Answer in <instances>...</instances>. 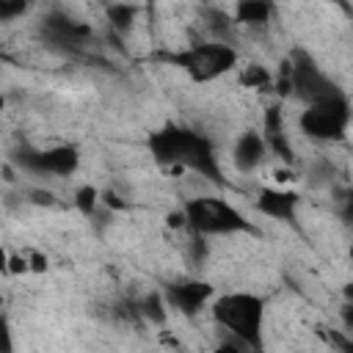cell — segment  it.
Masks as SVG:
<instances>
[{"instance_id": "obj_1", "label": "cell", "mask_w": 353, "mask_h": 353, "mask_svg": "<svg viewBox=\"0 0 353 353\" xmlns=\"http://www.w3.org/2000/svg\"><path fill=\"white\" fill-rule=\"evenodd\" d=\"M212 317L229 336L240 339L245 347L262 345V323H265V301L254 292H223L212 298Z\"/></svg>"}, {"instance_id": "obj_2", "label": "cell", "mask_w": 353, "mask_h": 353, "mask_svg": "<svg viewBox=\"0 0 353 353\" xmlns=\"http://www.w3.org/2000/svg\"><path fill=\"white\" fill-rule=\"evenodd\" d=\"M171 66L182 69L190 80L196 83H210L237 66V50L229 47L226 41H199L185 50L163 55Z\"/></svg>"}, {"instance_id": "obj_3", "label": "cell", "mask_w": 353, "mask_h": 353, "mask_svg": "<svg viewBox=\"0 0 353 353\" xmlns=\"http://www.w3.org/2000/svg\"><path fill=\"white\" fill-rule=\"evenodd\" d=\"M188 212V229L196 234H237V232H254V226L245 221L240 210H234L223 199L212 196H193L185 201Z\"/></svg>"}, {"instance_id": "obj_4", "label": "cell", "mask_w": 353, "mask_h": 353, "mask_svg": "<svg viewBox=\"0 0 353 353\" xmlns=\"http://www.w3.org/2000/svg\"><path fill=\"white\" fill-rule=\"evenodd\" d=\"M301 130L314 141H342L350 124V105L339 91H331L306 105L298 119Z\"/></svg>"}, {"instance_id": "obj_5", "label": "cell", "mask_w": 353, "mask_h": 353, "mask_svg": "<svg viewBox=\"0 0 353 353\" xmlns=\"http://www.w3.org/2000/svg\"><path fill=\"white\" fill-rule=\"evenodd\" d=\"M193 138H196L193 130H185V127H176V124H165L157 132H152L149 149H152V154H154L157 163L182 168V160H185Z\"/></svg>"}, {"instance_id": "obj_6", "label": "cell", "mask_w": 353, "mask_h": 353, "mask_svg": "<svg viewBox=\"0 0 353 353\" xmlns=\"http://www.w3.org/2000/svg\"><path fill=\"white\" fill-rule=\"evenodd\" d=\"M290 63H292V94H298L306 105L331 94V91H336L306 52H295L290 58Z\"/></svg>"}, {"instance_id": "obj_7", "label": "cell", "mask_w": 353, "mask_h": 353, "mask_svg": "<svg viewBox=\"0 0 353 353\" xmlns=\"http://www.w3.org/2000/svg\"><path fill=\"white\" fill-rule=\"evenodd\" d=\"M22 163L30 171L39 174H50V176H69L77 171L80 165V152L72 143H61V146H50L41 152H28L22 154Z\"/></svg>"}, {"instance_id": "obj_8", "label": "cell", "mask_w": 353, "mask_h": 353, "mask_svg": "<svg viewBox=\"0 0 353 353\" xmlns=\"http://www.w3.org/2000/svg\"><path fill=\"white\" fill-rule=\"evenodd\" d=\"M165 301L185 317H193L212 301V287L207 281H176L165 287Z\"/></svg>"}, {"instance_id": "obj_9", "label": "cell", "mask_w": 353, "mask_h": 353, "mask_svg": "<svg viewBox=\"0 0 353 353\" xmlns=\"http://www.w3.org/2000/svg\"><path fill=\"white\" fill-rule=\"evenodd\" d=\"M256 210L276 221H295L298 212V193L290 188H262L256 196Z\"/></svg>"}, {"instance_id": "obj_10", "label": "cell", "mask_w": 353, "mask_h": 353, "mask_svg": "<svg viewBox=\"0 0 353 353\" xmlns=\"http://www.w3.org/2000/svg\"><path fill=\"white\" fill-rule=\"evenodd\" d=\"M268 157V141L262 132H243L232 149V160H234V168L248 174V171H256Z\"/></svg>"}, {"instance_id": "obj_11", "label": "cell", "mask_w": 353, "mask_h": 353, "mask_svg": "<svg viewBox=\"0 0 353 353\" xmlns=\"http://www.w3.org/2000/svg\"><path fill=\"white\" fill-rule=\"evenodd\" d=\"M270 17H273V0H234L232 19L237 25L259 28V25H268Z\"/></svg>"}, {"instance_id": "obj_12", "label": "cell", "mask_w": 353, "mask_h": 353, "mask_svg": "<svg viewBox=\"0 0 353 353\" xmlns=\"http://www.w3.org/2000/svg\"><path fill=\"white\" fill-rule=\"evenodd\" d=\"M276 83V74L265 63H245L240 69V85L248 91H270Z\"/></svg>"}, {"instance_id": "obj_13", "label": "cell", "mask_w": 353, "mask_h": 353, "mask_svg": "<svg viewBox=\"0 0 353 353\" xmlns=\"http://www.w3.org/2000/svg\"><path fill=\"white\" fill-rule=\"evenodd\" d=\"M135 17H138V8L132 3H110L108 6V25L116 33H127L135 25Z\"/></svg>"}, {"instance_id": "obj_14", "label": "cell", "mask_w": 353, "mask_h": 353, "mask_svg": "<svg viewBox=\"0 0 353 353\" xmlns=\"http://www.w3.org/2000/svg\"><path fill=\"white\" fill-rule=\"evenodd\" d=\"M165 306H168L165 295H157V292H149V295L138 303L141 314H143V317H149L152 323H163V320H165Z\"/></svg>"}, {"instance_id": "obj_15", "label": "cell", "mask_w": 353, "mask_h": 353, "mask_svg": "<svg viewBox=\"0 0 353 353\" xmlns=\"http://www.w3.org/2000/svg\"><path fill=\"white\" fill-rule=\"evenodd\" d=\"M97 201H99V190H97L94 185H83V188H77V193H74V204H77V210H80L83 215H91V212L97 210Z\"/></svg>"}, {"instance_id": "obj_16", "label": "cell", "mask_w": 353, "mask_h": 353, "mask_svg": "<svg viewBox=\"0 0 353 353\" xmlns=\"http://www.w3.org/2000/svg\"><path fill=\"white\" fill-rule=\"evenodd\" d=\"M28 8H30V0H0V19L3 22H14Z\"/></svg>"}, {"instance_id": "obj_17", "label": "cell", "mask_w": 353, "mask_h": 353, "mask_svg": "<svg viewBox=\"0 0 353 353\" xmlns=\"http://www.w3.org/2000/svg\"><path fill=\"white\" fill-rule=\"evenodd\" d=\"M30 270V262H28V254H11L8 256V265H6V273H17V276H22V273H28Z\"/></svg>"}, {"instance_id": "obj_18", "label": "cell", "mask_w": 353, "mask_h": 353, "mask_svg": "<svg viewBox=\"0 0 353 353\" xmlns=\"http://www.w3.org/2000/svg\"><path fill=\"white\" fill-rule=\"evenodd\" d=\"M325 339H328V345H331V347H336V350H347V353L353 350V339H347L342 331H328V334H325Z\"/></svg>"}, {"instance_id": "obj_19", "label": "cell", "mask_w": 353, "mask_h": 353, "mask_svg": "<svg viewBox=\"0 0 353 353\" xmlns=\"http://www.w3.org/2000/svg\"><path fill=\"white\" fill-rule=\"evenodd\" d=\"M165 226L168 229H188V212H185V207L182 210H174V212H168L165 215Z\"/></svg>"}, {"instance_id": "obj_20", "label": "cell", "mask_w": 353, "mask_h": 353, "mask_svg": "<svg viewBox=\"0 0 353 353\" xmlns=\"http://www.w3.org/2000/svg\"><path fill=\"white\" fill-rule=\"evenodd\" d=\"M273 179H276V185L287 188V185H292L298 176H295V171H292V168H290V163H287V165H281V168H276V171H273Z\"/></svg>"}, {"instance_id": "obj_21", "label": "cell", "mask_w": 353, "mask_h": 353, "mask_svg": "<svg viewBox=\"0 0 353 353\" xmlns=\"http://www.w3.org/2000/svg\"><path fill=\"white\" fill-rule=\"evenodd\" d=\"M28 262H30V270H33V273H44V270L50 268V259H47V254H41V251H30V254H28Z\"/></svg>"}, {"instance_id": "obj_22", "label": "cell", "mask_w": 353, "mask_h": 353, "mask_svg": "<svg viewBox=\"0 0 353 353\" xmlns=\"http://www.w3.org/2000/svg\"><path fill=\"white\" fill-rule=\"evenodd\" d=\"M30 201H33V204H44V207H50V204H55V196H52L50 190H30Z\"/></svg>"}, {"instance_id": "obj_23", "label": "cell", "mask_w": 353, "mask_h": 353, "mask_svg": "<svg viewBox=\"0 0 353 353\" xmlns=\"http://www.w3.org/2000/svg\"><path fill=\"white\" fill-rule=\"evenodd\" d=\"M339 317H342L345 328H350V331H353V301H345V306L339 309Z\"/></svg>"}, {"instance_id": "obj_24", "label": "cell", "mask_w": 353, "mask_h": 353, "mask_svg": "<svg viewBox=\"0 0 353 353\" xmlns=\"http://www.w3.org/2000/svg\"><path fill=\"white\" fill-rule=\"evenodd\" d=\"M102 199H105V204H108V207H113V210H124V204L119 201V196H116V193H110V190H108Z\"/></svg>"}, {"instance_id": "obj_25", "label": "cell", "mask_w": 353, "mask_h": 353, "mask_svg": "<svg viewBox=\"0 0 353 353\" xmlns=\"http://www.w3.org/2000/svg\"><path fill=\"white\" fill-rule=\"evenodd\" d=\"M345 218L353 223V190L347 193V199H345Z\"/></svg>"}, {"instance_id": "obj_26", "label": "cell", "mask_w": 353, "mask_h": 353, "mask_svg": "<svg viewBox=\"0 0 353 353\" xmlns=\"http://www.w3.org/2000/svg\"><path fill=\"white\" fill-rule=\"evenodd\" d=\"M342 295H345V301H353V281H347V284L342 287Z\"/></svg>"}, {"instance_id": "obj_27", "label": "cell", "mask_w": 353, "mask_h": 353, "mask_svg": "<svg viewBox=\"0 0 353 353\" xmlns=\"http://www.w3.org/2000/svg\"><path fill=\"white\" fill-rule=\"evenodd\" d=\"M350 262H353V245H350Z\"/></svg>"}]
</instances>
